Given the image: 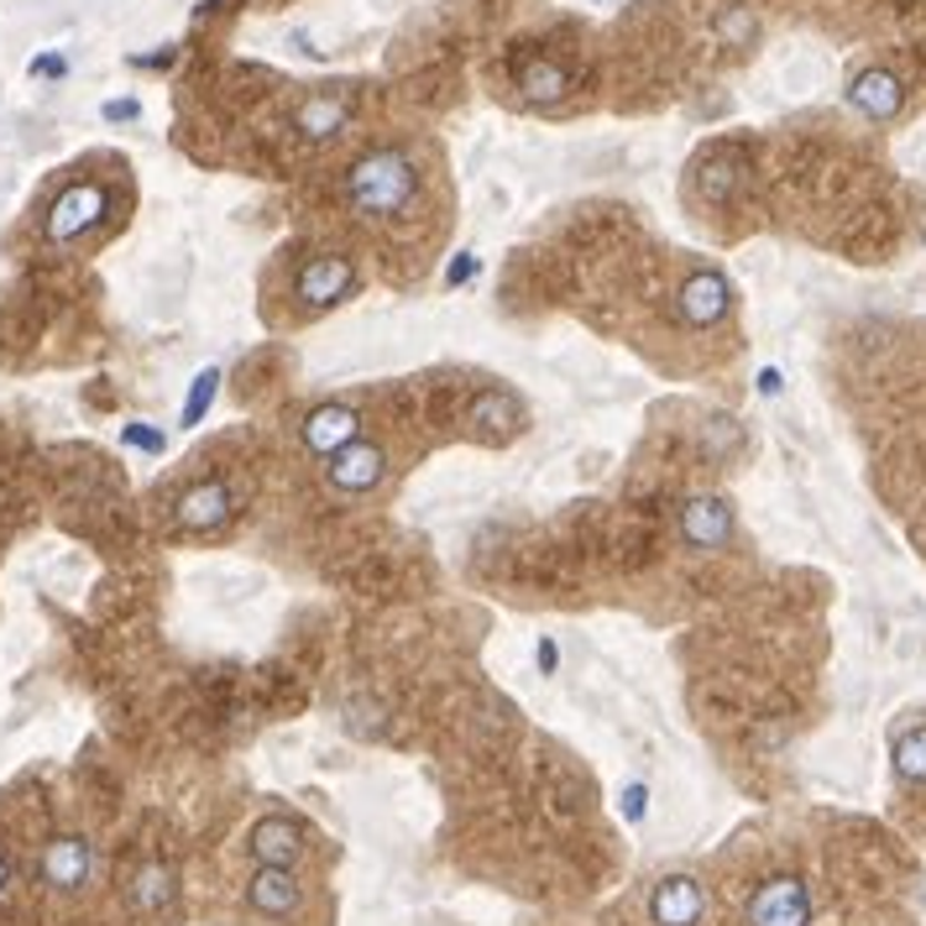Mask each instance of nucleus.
<instances>
[{"label": "nucleus", "mask_w": 926, "mask_h": 926, "mask_svg": "<svg viewBox=\"0 0 926 926\" xmlns=\"http://www.w3.org/2000/svg\"><path fill=\"white\" fill-rule=\"evenodd\" d=\"M812 922V895L796 874H775L749 895V926H806Z\"/></svg>", "instance_id": "nucleus-3"}, {"label": "nucleus", "mask_w": 926, "mask_h": 926, "mask_svg": "<svg viewBox=\"0 0 926 926\" xmlns=\"http://www.w3.org/2000/svg\"><path fill=\"white\" fill-rule=\"evenodd\" d=\"M252 853L257 864H278V869H294L298 853H304V827L294 816H267L252 827Z\"/></svg>", "instance_id": "nucleus-14"}, {"label": "nucleus", "mask_w": 926, "mask_h": 926, "mask_svg": "<svg viewBox=\"0 0 926 926\" xmlns=\"http://www.w3.org/2000/svg\"><path fill=\"white\" fill-rule=\"evenodd\" d=\"M356 267L346 257H315L304 273L294 278V294L309 304V309H335V304H346L356 294Z\"/></svg>", "instance_id": "nucleus-4"}, {"label": "nucleus", "mask_w": 926, "mask_h": 926, "mask_svg": "<svg viewBox=\"0 0 926 926\" xmlns=\"http://www.w3.org/2000/svg\"><path fill=\"white\" fill-rule=\"evenodd\" d=\"M539 670H545V675H550V670H556V639H539Z\"/></svg>", "instance_id": "nucleus-28"}, {"label": "nucleus", "mask_w": 926, "mask_h": 926, "mask_svg": "<svg viewBox=\"0 0 926 926\" xmlns=\"http://www.w3.org/2000/svg\"><path fill=\"white\" fill-rule=\"evenodd\" d=\"M131 115H142L136 100H111V105H105V121H131Z\"/></svg>", "instance_id": "nucleus-27"}, {"label": "nucleus", "mask_w": 926, "mask_h": 926, "mask_svg": "<svg viewBox=\"0 0 926 926\" xmlns=\"http://www.w3.org/2000/svg\"><path fill=\"white\" fill-rule=\"evenodd\" d=\"M90 843H84V837H53V843H48V848H42V885L48 889H63V895H69V889H79L84 885V879H90Z\"/></svg>", "instance_id": "nucleus-10"}, {"label": "nucleus", "mask_w": 926, "mask_h": 926, "mask_svg": "<svg viewBox=\"0 0 926 926\" xmlns=\"http://www.w3.org/2000/svg\"><path fill=\"white\" fill-rule=\"evenodd\" d=\"M477 273H482V262H477V252H461V257H456L450 267H445V288H466V283L477 278Z\"/></svg>", "instance_id": "nucleus-23"}, {"label": "nucleus", "mask_w": 926, "mask_h": 926, "mask_svg": "<svg viewBox=\"0 0 926 926\" xmlns=\"http://www.w3.org/2000/svg\"><path fill=\"white\" fill-rule=\"evenodd\" d=\"M346 200L362 221H398L419 200V167L408 163V152L377 147L346 173Z\"/></svg>", "instance_id": "nucleus-1"}, {"label": "nucleus", "mask_w": 926, "mask_h": 926, "mask_svg": "<svg viewBox=\"0 0 926 926\" xmlns=\"http://www.w3.org/2000/svg\"><path fill=\"white\" fill-rule=\"evenodd\" d=\"M702 885L691 879V874H670V879H660L654 885V895H649V916H654V926H696L702 922Z\"/></svg>", "instance_id": "nucleus-9"}, {"label": "nucleus", "mask_w": 926, "mask_h": 926, "mask_svg": "<svg viewBox=\"0 0 926 926\" xmlns=\"http://www.w3.org/2000/svg\"><path fill=\"white\" fill-rule=\"evenodd\" d=\"M356 435H362V414L346 404H325L304 419V445H309L315 456H335V450L352 445Z\"/></svg>", "instance_id": "nucleus-12"}, {"label": "nucleus", "mask_w": 926, "mask_h": 926, "mask_svg": "<svg viewBox=\"0 0 926 926\" xmlns=\"http://www.w3.org/2000/svg\"><path fill=\"white\" fill-rule=\"evenodd\" d=\"M733 189H739V167H733V163H718V167H706V173H702V194L712 204L727 200Z\"/></svg>", "instance_id": "nucleus-22"}, {"label": "nucleus", "mask_w": 926, "mask_h": 926, "mask_svg": "<svg viewBox=\"0 0 926 926\" xmlns=\"http://www.w3.org/2000/svg\"><path fill=\"white\" fill-rule=\"evenodd\" d=\"M215 388H221V367H204L200 377H194V388H189V398H184V414H179V425L184 429H194L210 414V404H215Z\"/></svg>", "instance_id": "nucleus-20"}, {"label": "nucleus", "mask_w": 926, "mask_h": 926, "mask_svg": "<svg viewBox=\"0 0 926 926\" xmlns=\"http://www.w3.org/2000/svg\"><path fill=\"white\" fill-rule=\"evenodd\" d=\"M644 812H649V791L644 785H629V791H623V816H629V822H644Z\"/></svg>", "instance_id": "nucleus-25"}, {"label": "nucleus", "mask_w": 926, "mask_h": 926, "mask_svg": "<svg viewBox=\"0 0 926 926\" xmlns=\"http://www.w3.org/2000/svg\"><path fill=\"white\" fill-rule=\"evenodd\" d=\"M566 90H571V74H566V63H556V58H529L519 74V94L529 100V105H560L566 100Z\"/></svg>", "instance_id": "nucleus-17"}, {"label": "nucleus", "mask_w": 926, "mask_h": 926, "mask_svg": "<svg viewBox=\"0 0 926 926\" xmlns=\"http://www.w3.org/2000/svg\"><path fill=\"white\" fill-rule=\"evenodd\" d=\"M718 38L733 42V48H749V42L760 38V21H754V11L733 6V11H723V17H718Z\"/></svg>", "instance_id": "nucleus-21"}, {"label": "nucleus", "mask_w": 926, "mask_h": 926, "mask_svg": "<svg viewBox=\"0 0 926 926\" xmlns=\"http://www.w3.org/2000/svg\"><path fill=\"white\" fill-rule=\"evenodd\" d=\"M105 210H111V194L100 184H69L48 210V242L69 246L79 236H90L94 225L105 221Z\"/></svg>", "instance_id": "nucleus-2"}, {"label": "nucleus", "mask_w": 926, "mask_h": 926, "mask_svg": "<svg viewBox=\"0 0 926 926\" xmlns=\"http://www.w3.org/2000/svg\"><path fill=\"white\" fill-rule=\"evenodd\" d=\"M121 440L126 445H142V450H152V456H157V450H163V429H152V425H126L121 429Z\"/></svg>", "instance_id": "nucleus-24"}, {"label": "nucleus", "mask_w": 926, "mask_h": 926, "mask_svg": "<svg viewBox=\"0 0 926 926\" xmlns=\"http://www.w3.org/2000/svg\"><path fill=\"white\" fill-rule=\"evenodd\" d=\"M6 885H11V864H6V853H0V895H6Z\"/></svg>", "instance_id": "nucleus-29"}, {"label": "nucleus", "mask_w": 926, "mask_h": 926, "mask_svg": "<svg viewBox=\"0 0 926 926\" xmlns=\"http://www.w3.org/2000/svg\"><path fill=\"white\" fill-rule=\"evenodd\" d=\"M231 513H236V498H231L225 482H194L184 498H179V508H173L179 529H189V535H215Z\"/></svg>", "instance_id": "nucleus-7"}, {"label": "nucleus", "mask_w": 926, "mask_h": 926, "mask_svg": "<svg viewBox=\"0 0 926 926\" xmlns=\"http://www.w3.org/2000/svg\"><path fill=\"white\" fill-rule=\"evenodd\" d=\"M246 895H252V906H257L262 916H294L298 910V879L288 869H278V864H257Z\"/></svg>", "instance_id": "nucleus-16"}, {"label": "nucleus", "mask_w": 926, "mask_h": 926, "mask_svg": "<svg viewBox=\"0 0 926 926\" xmlns=\"http://www.w3.org/2000/svg\"><path fill=\"white\" fill-rule=\"evenodd\" d=\"M383 471H388V450H383L377 440H362V435L330 456V487L335 492H372V487L383 482Z\"/></svg>", "instance_id": "nucleus-6"}, {"label": "nucleus", "mask_w": 926, "mask_h": 926, "mask_svg": "<svg viewBox=\"0 0 926 926\" xmlns=\"http://www.w3.org/2000/svg\"><path fill=\"white\" fill-rule=\"evenodd\" d=\"M32 74H42V79H63L69 74V63L58 53H42V58H32Z\"/></svg>", "instance_id": "nucleus-26"}, {"label": "nucleus", "mask_w": 926, "mask_h": 926, "mask_svg": "<svg viewBox=\"0 0 926 926\" xmlns=\"http://www.w3.org/2000/svg\"><path fill=\"white\" fill-rule=\"evenodd\" d=\"M848 100L869 115V121H889V115L906 105V90H900V79L889 74V69H864V74L848 84Z\"/></svg>", "instance_id": "nucleus-15"}, {"label": "nucleus", "mask_w": 926, "mask_h": 926, "mask_svg": "<svg viewBox=\"0 0 926 926\" xmlns=\"http://www.w3.org/2000/svg\"><path fill=\"white\" fill-rule=\"evenodd\" d=\"M727 309H733V288H727V278L712 273V267L691 273V278L681 283V294H675V315H681L685 325H696V330L718 325Z\"/></svg>", "instance_id": "nucleus-5"}, {"label": "nucleus", "mask_w": 926, "mask_h": 926, "mask_svg": "<svg viewBox=\"0 0 926 926\" xmlns=\"http://www.w3.org/2000/svg\"><path fill=\"white\" fill-rule=\"evenodd\" d=\"M126 900H131V910H142V916L163 910L167 900H173V874H167L163 864H136L126 879Z\"/></svg>", "instance_id": "nucleus-18"}, {"label": "nucleus", "mask_w": 926, "mask_h": 926, "mask_svg": "<svg viewBox=\"0 0 926 926\" xmlns=\"http://www.w3.org/2000/svg\"><path fill=\"white\" fill-rule=\"evenodd\" d=\"M346 121H352V100H346L340 90H319V94H309V100H298L294 105V131L309 142V147L340 136Z\"/></svg>", "instance_id": "nucleus-8"}, {"label": "nucleus", "mask_w": 926, "mask_h": 926, "mask_svg": "<svg viewBox=\"0 0 926 926\" xmlns=\"http://www.w3.org/2000/svg\"><path fill=\"white\" fill-rule=\"evenodd\" d=\"M466 419H471V429H477L482 440L502 445L508 435H513V429L523 425V408H519V398H513V393L487 388V393H477V398H471V408H466Z\"/></svg>", "instance_id": "nucleus-13"}, {"label": "nucleus", "mask_w": 926, "mask_h": 926, "mask_svg": "<svg viewBox=\"0 0 926 926\" xmlns=\"http://www.w3.org/2000/svg\"><path fill=\"white\" fill-rule=\"evenodd\" d=\"M681 535L696 550H718L733 539V508L723 498H691L681 508Z\"/></svg>", "instance_id": "nucleus-11"}, {"label": "nucleus", "mask_w": 926, "mask_h": 926, "mask_svg": "<svg viewBox=\"0 0 926 926\" xmlns=\"http://www.w3.org/2000/svg\"><path fill=\"white\" fill-rule=\"evenodd\" d=\"M895 775L910 780V785L926 780V727H910L895 739Z\"/></svg>", "instance_id": "nucleus-19"}]
</instances>
